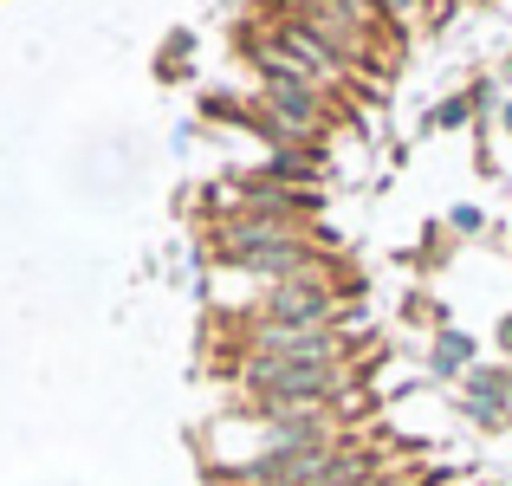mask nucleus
<instances>
[{"mask_svg": "<svg viewBox=\"0 0 512 486\" xmlns=\"http://www.w3.org/2000/svg\"><path fill=\"white\" fill-rule=\"evenodd\" d=\"M474 117H480V111H474V91H454V98H441L435 111L422 117V130H467Z\"/></svg>", "mask_w": 512, "mask_h": 486, "instance_id": "9", "label": "nucleus"}, {"mask_svg": "<svg viewBox=\"0 0 512 486\" xmlns=\"http://www.w3.org/2000/svg\"><path fill=\"white\" fill-rule=\"evenodd\" d=\"M454 409H461V422L480 428V435H506L512 428V409L500 396H467V389H454Z\"/></svg>", "mask_w": 512, "mask_h": 486, "instance_id": "8", "label": "nucleus"}, {"mask_svg": "<svg viewBox=\"0 0 512 486\" xmlns=\"http://www.w3.org/2000/svg\"><path fill=\"white\" fill-rule=\"evenodd\" d=\"M338 7H350V13H370V20H376V0H338Z\"/></svg>", "mask_w": 512, "mask_h": 486, "instance_id": "12", "label": "nucleus"}, {"mask_svg": "<svg viewBox=\"0 0 512 486\" xmlns=\"http://www.w3.org/2000/svg\"><path fill=\"white\" fill-rule=\"evenodd\" d=\"M253 169L279 188H318V150H266Z\"/></svg>", "mask_w": 512, "mask_h": 486, "instance_id": "6", "label": "nucleus"}, {"mask_svg": "<svg viewBox=\"0 0 512 486\" xmlns=\"http://www.w3.org/2000/svg\"><path fill=\"white\" fill-rule=\"evenodd\" d=\"M441 7H448V0H376V20H383L389 33H422V26L441 20Z\"/></svg>", "mask_w": 512, "mask_h": 486, "instance_id": "7", "label": "nucleus"}, {"mask_svg": "<svg viewBox=\"0 0 512 486\" xmlns=\"http://www.w3.org/2000/svg\"><path fill=\"white\" fill-rule=\"evenodd\" d=\"M234 357L357 363V337H350V324H260V318H234Z\"/></svg>", "mask_w": 512, "mask_h": 486, "instance_id": "2", "label": "nucleus"}, {"mask_svg": "<svg viewBox=\"0 0 512 486\" xmlns=\"http://www.w3.org/2000/svg\"><path fill=\"white\" fill-rule=\"evenodd\" d=\"M474 363H480V350L461 324H441V331L428 337V383H461Z\"/></svg>", "mask_w": 512, "mask_h": 486, "instance_id": "5", "label": "nucleus"}, {"mask_svg": "<svg viewBox=\"0 0 512 486\" xmlns=\"http://www.w3.org/2000/svg\"><path fill=\"white\" fill-rule=\"evenodd\" d=\"M448 234H461V240L487 234V214H480V208H467V201H461V208H448Z\"/></svg>", "mask_w": 512, "mask_h": 486, "instance_id": "10", "label": "nucleus"}, {"mask_svg": "<svg viewBox=\"0 0 512 486\" xmlns=\"http://www.w3.org/2000/svg\"><path fill=\"white\" fill-rule=\"evenodd\" d=\"M370 486H428V480H409V474H376Z\"/></svg>", "mask_w": 512, "mask_h": 486, "instance_id": "11", "label": "nucleus"}, {"mask_svg": "<svg viewBox=\"0 0 512 486\" xmlns=\"http://www.w3.org/2000/svg\"><path fill=\"white\" fill-rule=\"evenodd\" d=\"M260 39H266V46H273L279 59L292 65V72H305L318 91H331V98H338V91H350V78H357V72L344 65V52L331 46V39L318 33V26L305 20V13H292L286 0H279V13H266Z\"/></svg>", "mask_w": 512, "mask_h": 486, "instance_id": "3", "label": "nucleus"}, {"mask_svg": "<svg viewBox=\"0 0 512 486\" xmlns=\"http://www.w3.org/2000/svg\"><path fill=\"white\" fill-rule=\"evenodd\" d=\"M247 318H260V324H344L350 292L331 273H299V279H279V286H260Z\"/></svg>", "mask_w": 512, "mask_h": 486, "instance_id": "4", "label": "nucleus"}, {"mask_svg": "<svg viewBox=\"0 0 512 486\" xmlns=\"http://www.w3.org/2000/svg\"><path fill=\"white\" fill-rule=\"evenodd\" d=\"M500 130H506V137H512V98L500 104Z\"/></svg>", "mask_w": 512, "mask_h": 486, "instance_id": "13", "label": "nucleus"}, {"mask_svg": "<svg viewBox=\"0 0 512 486\" xmlns=\"http://www.w3.org/2000/svg\"><path fill=\"white\" fill-rule=\"evenodd\" d=\"M208 253H214V266L253 279V286H279V279H299V273H331L318 240L305 234V221L227 214V221H208Z\"/></svg>", "mask_w": 512, "mask_h": 486, "instance_id": "1", "label": "nucleus"}]
</instances>
